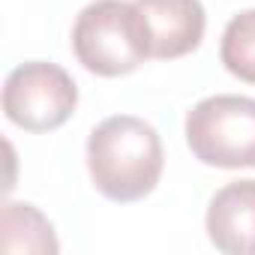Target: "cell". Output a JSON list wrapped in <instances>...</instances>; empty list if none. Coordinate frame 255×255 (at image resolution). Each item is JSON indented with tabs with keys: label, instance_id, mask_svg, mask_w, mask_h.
<instances>
[{
	"label": "cell",
	"instance_id": "4",
	"mask_svg": "<svg viewBox=\"0 0 255 255\" xmlns=\"http://www.w3.org/2000/svg\"><path fill=\"white\" fill-rule=\"evenodd\" d=\"M78 105L72 75L45 60L15 66L3 84V114L24 132H51L63 126Z\"/></svg>",
	"mask_w": 255,
	"mask_h": 255
},
{
	"label": "cell",
	"instance_id": "8",
	"mask_svg": "<svg viewBox=\"0 0 255 255\" xmlns=\"http://www.w3.org/2000/svg\"><path fill=\"white\" fill-rule=\"evenodd\" d=\"M219 60L234 78L255 84V9L240 12L225 24L219 42Z\"/></svg>",
	"mask_w": 255,
	"mask_h": 255
},
{
	"label": "cell",
	"instance_id": "2",
	"mask_svg": "<svg viewBox=\"0 0 255 255\" xmlns=\"http://www.w3.org/2000/svg\"><path fill=\"white\" fill-rule=\"evenodd\" d=\"M72 51L78 63L102 78L135 72L147 57V30L129 0H93L72 24Z\"/></svg>",
	"mask_w": 255,
	"mask_h": 255
},
{
	"label": "cell",
	"instance_id": "1",
	"mask_svg": "<svg viewBox=\"0 0 255 255\" xmlns=\"http://www.w3.org/2000/svg\"><path fill=\"white\" fill-rule=\"evenodd\" d=\"M162 141L141 117H105L87 138V171L108 201L129 204L147 198L162 177Z\"/></svg>",
	"mask_w": 255,
	"mask_h": 255
},
{
	"label": "cell",
	"instance_id": "3",
	"mask_svg": "<svg viewBox=\"0 0 255 255\" xmlns=\"http://www.w3.org/2000/svg\"><path fill=\"white\" fill-rule=\"evenodd\" d=\"M186 144L213 168H255V99L219 93L186 114Z\"/></svg>",
	"mask_w": 255,
	"mask_h": 255
},
{
	"label": "cell",
	"instance_id": "6",
	"mask_svg": "<svg viewBox=\"0 0 255 255\" xmlns=\"http://www.w3.org/2000/svg\"><path fill=\"white\" fill-rule=\"evenodd\" d=\"M204 225L219 252L255 255V180L225 183L210 198Z\"/></svg>",
	"mask_w": 255,
	"mask_h": 255
},
{
	"label": "cell",
	"instance_id": "7",
	"mask_svg": "<svg viewBox=\"0 0 255 255\" xmlns=\"http://www.w3.org/2000/svg\"><path fill=\"white\" fill-rule=\"evenodd\" d=\"M0 249L3 252H36V255H54L60 246H57V237H54V228L51 222L33 207V204H24V201H6L3 204V213H0Z\"/></svg>",
	"mask_w": 255,
	"mask_h": 255
},
{
	"label": "cell",
	"instance_id": "5",
	"mask_svg": "<svg viewBox=\"0 0 255 255\" xmlns=\"http://www.w3.org/2000/svg\"><path fill=\"white\" fill-rule=\"evenodd\" d=\"M147 30V48L156 60L192 54L207 27L201 0H132Z\"/></svg>",
	"mask_w": 255,
	"mask_h": 255
}]
</instances>
